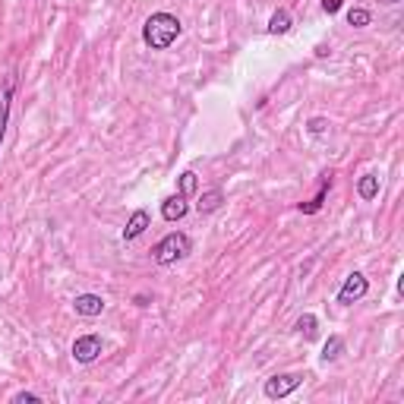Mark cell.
I'll list each match as a JSON object with an SVG mask.
<instances>
[{
  "label": "cell",
  "mask_w": 404,
  "mask_h": 404,
  "mask_svg": "<svg viewBox=\"0 0 404 404\" xmlns=\"http://www.w3.org/2000/svg\"><path fill=\"white\" fill-rule=\"evenodd\" d=\"M370 291V281L367 275H360V272H351V275L345 278V285H341V291H338V303H345V307H351V303H357V300H363Z\"/></svg>",
  "instance_id": "cell-4"
},
{
  "label": "cell",
  "mask_w": 404,
  "mask_h": 404,
  "mask_svg": "<svg viewBox=\"0 0 404 404\" xmlns=\"http://www.w3.org/2000/svg\"><path fill=\"white\" fill-rule=\"evenodd\" d=\"M341 7H345V0H322V10H325L329 16H335Z\"/></svg>",
  "instance_id": "cell-20"
},
{
  "label": "cell",
  "mask_w": 404,
  "mask_h": 404,
  "mask_svg": "<svg viewBox=\"0 0 404 404\" xmlns=\"http://www.w3.org/2000/svg\"><path fill=\"white\" fill-rule=\"evenodd\" d=\"M13 89H16V76H3V83H0V149H3V136H7V123H10Z\"/></svg>",
  "instance_id": "cell-6"
},
{
  "label": "cell",
  "mask_w": 404,
  "mask_h": 404,
  "mask_svg": "<svg viewBox=\"0 0 404 404\" xmlns=\"http://www.w3.org/2000/svg\"><path fill=\"white\" fill-rule=\"evenodd\" d=\"M101 351H105V341H101V335H95V332L79 335L73 341V360L76 363H95V360L101 357Z\"/></svg>",
  "instance_id": "cell-3"
},
{
  "label": "cell",
  "mask_w": 404,
  "mask_h": 404,
  "mask_svg": "<svg viewBox=\"0 0 404 404\" xmlns=\"http://www.w3.org/2000/svg\"><path fill=\"white\" fill-rule=\"evenodd\" d=\"M357 193H360V199L373 202L376 196H379V174H363V177L357 180Z\"/></svg>",
  "instance_id": "cell-12"
},
{
  "label": "cell",
  "mask_w": 404,
  "mask_h": 404,
  "mask_svg": "<svg viewBox=\"0 0 404 404\" xmlns=\"http://www.w3.org/2000/svg\"><path fill=\"white\" fill-rule=\"evenodd\" d=\"M196 190H199V180H196V174L193 171H183V174H180V196H187V199H190Z\"/></svg>",
  "instance_id": "cell-17"
},
{
  "label": "cell",
  "mask_w": 404,
  "mask_h": 404,
  "mask_svg": "<svg viewBox=\"0 0 404 404\" xmlns=\"http://www.w3.org/2000/svg\"><path fill=\"white\" fill-rule=\"evenodd\" d=\"M73 310H76V316L95 319V316L105 313V300L98 297V294H79V297L73 300Z\"/></svg>",
  "instance_id": "cell-7"
},
{
  "label": "cell",
  "mask_w": 404,
  "mask_h": 404,
  "mask_svg": "<svg viewBox=\"0 0 404 404\" xmlns=\"http://www.w3.org/2000/svg\"><path fill=\"white\" fill-rule=\"evenodd\" d=\"M341 351H345V341H341V335H332L329 341H325V347H322V360H325V363H335V360L341 357Z\"/></svg>",
  "instance_id": "cell-14"
},
{
  "label": "cell",
  "mask_w": 404,
  "mask_h": 404,
  "mask_svg": "<svg viewBox=\"0 0 404 404\" xmlns=\"http://www.w3.org/2000/svg\"><path fill=\"white\" fill-rule=\"evenodd\" d=\"M300 382H303V376L300 373H281V376H272V379H265V398H287L291 392L300 389Z\"/></svg>",
  "instance_id": "cell-5"
},
{
  "label": "cell",
  "mask_w": 404,
  "mask_h": 404,
  "mask_svg": "<svg viewBox=\"0 0 404 404\" xmlns=\"http://www.w3.org/2000/svg\"><path fill=\"white\" fill-rule=\"evenodd\" d=\"M183 32L180 19L174 13H152L143 26V41L152 51H168Z\"/></svg>",
  "instance_id": "cell-1"
},
{
  "label": "cell",
  "mask_w": 404,
  "mask_h": 404,
  "mask_svg": "<svg viewBox=\"0 0 404 404\" xmlns=\"http://www.w3.org/2000/svg\"><path fill=\"white\" fill-rule=\"evenodd\" d=\"M385 3H392V7H395V3H401V0H385Z\"/></svg>",
  "instance_id": "cell-21"
},
{
  "label": "cell",
  "mask_w": 404,
  "mask_h": 404,
  "mask_svg": "<svg viewBox=\"0 0 404 404\" xmlns=\"http://www.w3.org/2000/svg\"><path fill=\"white\" fill-rule=\"evenodd\" d=\"M190 253H193V240H190L187 234L171 231L168 237H161L155 243V250H152V259H155L158 265H174V262L187 259Z\"/></svg>",
  "instance_id": "cell-2"
},
{
  "label": "cell",
  "mask_w": 404,
  "mask_h": 404,
  "mask_svg": "<svg viewBox=\"0 0 404 404\" xmlns=\"http://www.w3.org/2000/svg\"><path fill=\"white\" fill-rule=\"evenodd\" d=\"M187 212H190V205H187V196H168L165 202H161V218L165 221H180V218H187Z\"/></svg>",
  "instance_id": "cell-8"
},
{
  "label": "cell",
  "mask_w": 404,
  "mask_h": 404,
  "mask_svg": "<svg viewBox=\"0 0 404 404\" xmlns=\"http://www.w3.org/2000/svg\"><path fill=\"white\" fill-rule=\"evenodd\" d=\"M221 202H225V193H221V190H209V193L199 196L196 209H199V215H212V212L221 209Z\"/></svg>",
  "instance_id": "cell-10"
},
{
  "label": "cell",
  "mask_w": 404,
  "mask_h": 404,
  "mask_svg": "<svg viewBox=\"0 0 404 404\" xmlns=\"http://www.w3.org/2000/svg\"><path fill=\"white\" fill-rule=\"evenodd\" d=\"M13 404H41V398H38L35 392H16Z\"/></svg>",
  "instance_id": "cell-18"
},
{
  "label": "cell",
  "mask_w": 404,
  "mask_h": 404,
  "mask_svg": "<svg viewBox=\"0 0 404 404\" xmlns=\"http://www.w3.org/2000/svg\"><path fill=\"white\" fill-rule=\"evenodd\" d=\"M291 26H294L291 13L281 7V10H275V13H272V19H269V26H265V29H269V35H285V32H291Z\"/></svg>",
  "instance_id": "cell-11"
},
{
  "label": "cell",
  "mask_w": 404,
  "mask_h": 404,
  "mask_svg": "<svg viewBox=\"0 0 404 404\" xmlns=\"http://www.w3.org/2000/svg\"><path fill=\"white\" fill-rule=\"evenodd\" d=\"M329 187H332V174L325 177V183H322V190L316 193V199H313V202H300V212H303V215H316V212L322 209V202H325V196H329Z\"/></svg>",
  "instance_id": "cell-13"
},
{
  "label": "cell",
  "mask_w": 404,
  "mask_h": 404,
  "mask_svg": "<svg viewBox=\"0 0 404 404\" xmlns=\"http://www.w3.org/2000/svg\"><path fill=\"white\" fill-rule=\"evenodd\" d=\"M325 127H329V120H322V117H313V120H310V133H313V136L325 133Z\"/></svg>",
  "instance_id": "cell-19"
},
{
  "label": "cell",
  "mask_w": 404,
  "mask_h": 404,
  "mask_svg": "<svg viewBox=\"0 0 404 404\" xmlns=\"http://www.w3.org/2000/svg\"><path fill=\"white\" fill-rule=\"evenodd\" d=\"M370 10H363V7H354V10H347V26H354V29H367L370 26Z\"/></svg>",
  "instance_id": "cell-15"
},
{
  "label": "cell",
  "mask_w": 404,
  "mask_h": 404,
  "mask_svg": "<svg viewBox=\"0 0 404 404\" xmlns=\"http://www.w3.org/2000/svg\"><path fill=\"white\" fill-rule=\"evenodd\" d=\"M316 325H319V322H316L313 313H303V316L297 319V332H300L303 338H316Z\"/></svg>",
  "instance_id": "cell-16"
},
{
  "label": "cell",
  "mask_w": 404,
  "mask_h": 404,
  "mask_svg": "<svg viewBox=\"0 0 404 404\" xmlns=\"http://www.w3.org/2000/svg\"><path fill=\"white\" fill-rule=\"evenodd\" d=\"M145 228H149V212L145 209H136L133 215H130V221H127V228H123V240H136V237H143L145 234Z\"/></svg>",
  "instance_id": "cell-9"
}]
</instances>
